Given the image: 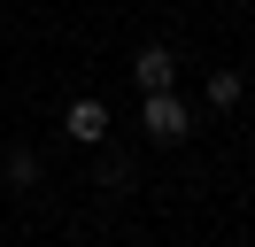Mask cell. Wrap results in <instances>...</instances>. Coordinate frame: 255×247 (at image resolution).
<instances>
[{
    "label": "cell",
    "mask_w": 255,
    "mask_h": 247,
    "mask_svg": "<svg viewBox=\"0 0 255 247\" xmlns=\"http://www.w3.org/2000/svg\"><path fill=\"white\" fill-rule=\"evenodd\" d=\"M147 131L155 139H186L193 124H186V101L178 93H147Z\"/></svg>",
    "instance_id": "6da1fadb"
},
{
    "label": "cell",
    "mask_w": 255,
    "mask_h": 247,
    "mask_svg": "<svg viewBox=\"0 0 255 247\" xmlns=\"http://www.w3.org/2000/svg\"><path fill=\"white\" fill-rule=\"evenodd\" d=\"M62 131L78 139V147H101V139H109V108H101V101H70Z\"/></svg>",
    "instance_id": "7a4b0ae2"
},
{
    "label": "cell",
    "mask_w": 255,
    "mask_h": 247,
    "mask_svg": "<svg viewBox=\"0 0 255 247\" xmlns=\"http://www.w3.org/2000/svg\"><path fill=\"white\" fill-rule=\"evenodd\" d=\"M131 77H139V93H170L178 85V54L170 46H147V54L131 62Z\"/></svg>",
    "instance_id": "3957f363"
},
{
    "label": "cell",
    "mask_w": 255,
    "mask_h": 247,
    "mask_svg": "<svg viewBox=\"0 0 255 247\" xmlns=\"http://www.w3.org/2000/svg\"><path fill=\"white\" fill-rule=\"evenodd\" d=\"M31 178H39V154L16 147V154H8V185H31Z\"/></svg>",
    "instance_id": "277c9868"
},
{
    "label": "cell",
    "mask_w": 255,
    "mask_h": 247,
    "mask_svg": "<svg viewBox=\"0 0 255 247\" xmlns=\"http://www.w3.org/2000/svg\"><path fill=\"white\" fill-rule=\"evenodd\" d=\"M209 101L232 108V101H240V70H217V77H209Z\"/></svg>",
    "instance_id": "5b68a950"
},
{
    "label": "cell",
    "mask_w": 255,
    "mask_h": 247,
    "mask_svg": "<svg viewBox=\"0 0 255 247\" xmlns=\"http://www.w3.org/2000/svg\"><path fill=\"white\" fill-rule=\"evenodd\" d=\"M101 185H109V193H116V185H131V162H124V154H109V162H101Z\"/></svg>",
    "instance_id": "8992f818"
}]
</instances>
